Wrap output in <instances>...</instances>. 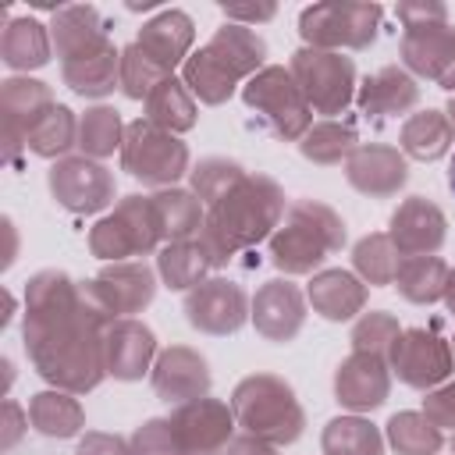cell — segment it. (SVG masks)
Wrapping results in <instances>:
<instances>
[{"instance_id":"2e32d148","label":"cell","mask_w":455,"mask_h":455,"mask_svg":"<svg viewBox=\"0 0 455 455\" xmlns=\"http://www.w3.org/2000/svg\"><path fill=\"white\" fill-rule=\"evenodd\" d=\"M153 384H156L164 402H196L206 391L210 373H206V363L199 355H192L188 348H174L160 359Z\"/></svg>"},{"instance_id":"7a4b0ae2","label":"cell","mask_w":455,"mask_h":455,"mask_svg":"<svg viewBox=\"0 0 455 455\" xmlns=\"http://www.w3.org/2000/svg\"><path fill=\"white\" fill-rule=\"evenodd\" d=\"M267 185H270V178H242L235 188H228V192L213 203L210 238H217L220 259H224V252L263 238L267 228L274 224V217H277V210H281V192L270 188L267 196H259Z\"/></svg>"},{"instance_id":"b9f144b4","label":"cell","mask_w":455,"mask_h":455,"mask_svg":"<svg viewBox=\"0 0 455 455\" xmlns=\"http://www.w3.org/2000/svg\"><path fill=\"white\" fill-rule=\"evenodd\" d=\"M444 295H448V306H451V313H455V274H451V281L444 284Z\"/></svg>"},{"instance_id":"d6a6232c","label":"cell","mask_w":455,"mask_h":455,"mask_svg":"<svg viewBox=\"0 0 455 455\" xmlns=\"http://www.w3.org/2000/svg\"><path fill=\"white\" fill-rule=\"evenodd\" d=\"M75 142V121H71V110L68 107H53L28 135L25 146H32L39 156H53V153H64L68 146Z\"/></svg>"},{"instance_id":"277c9868","label":"cell","mask_w":455,"mask_h":455,"mask_svg":"<svg viewBox=\"0 0 455 455\" xmlns=\"http://www.w3.org/2000/svg\"><path fill=\"white\" fill-rule=\"evenodd\" d=\"M235 412L245 430L263 434L270 441H295L302 430V412L288 384L274 377H249L235 391Z\"/></svg>"},{"instance_id":"83f0119b","label":"cell","mask_w":455,"mask_h":455,"mask_svg":"<svg viewBox=\"0 0 455 455\" xmlns=\"http://www.w3.org/2000/svg\"><path fill=\"white\" fill-rule=\"evenodd\" d=\"M405 149L419 160H437L448 142H451V124L437 114V110H427V114H416L409 124H405V135H402Z\"/></svg>"},{"instance_id":"ac0fdd59","label":"cell","mask_w":455,"mask_h":455,"mask_svg":"<svg viewBox=\"0 0 455 455\" xmlns=\"http://www.w3.org/2000/svg\"><path fill=\"white\" fill-rule=\"evenodd\" d=\"M302 323V299L288 281H270L259 295H256V327L274 338V341H288Z\"/></svg>"},{"instance_id":"6da1fadb","label":"cell","mask_w":455,"mask_h":455,"mask_svg":"<svg viewBox=\"0 0 455 455\" xmlns=\"http://www.w3.org/2000/svg\"><path fill=\"white\" fill-rule=\"evenodd\" d=\"M267 46L259 36H252L242 25H224L206 50H199L188 64H185V82L206 100V103H220L231 96L235 78L252 71L263 60Z\"/></svg>"},{"instance_id":"8992f818","label":"cell","mask_w":455,"mask_h":455,"mask_svg":"<svg viewBox=\"0 0 455 455\" xmlns=\"http://www.w3.org/2000/svg\"><path fill=\"white\" fill-rule=\"evenodd\" d=\"M124 167L142 181H174L185 171V146L160 132L153 121L128 124Z\"/></svg>"},{"instance_id":"52a82bcc","label":"cell","mask_w":455,"mask_h":455,"mask_svg":"<svg viewBox=\"0 0 455 455\" xmlns=\"http://www.w3.org/2000/svg\"><path fill=\"white\" fill-rule=\"evenodd\" d=\"M380 7H309L302 11V36L309 43H348V46H366L377 32Z\"/></svg>"},{"instance_id":"836d02e7","label":"cell","mask_w":455,"mask_h":455,"mask_svg":"<svg viewBox=\"0 0 455 455\" xmlns=\"http://www.w3.org/2000/svg\"><path fill=\"white\" fill-rule=\"evenodd\" d=\"M153 206H156V217H160V228L171 231V238H185L196 224H199V203L185 192H164V196H153Z\"/></svg>"},{"instance_id":"8d00e7d4","label":"cell","mask_w":455,"mask_h":455,"mask_svg":"<svg viewBox=\"0 0 455 455\" xmlns=\"http://www.w3.org/2000/svg\"><path fill=\"white\" fill-rule=\"evenodd\" d=\"M352 142H355L352 128H341V124H320V128H313V132L306 135L302 153H306L309 160H316V164H334V160H341V156L352 149Z\"/></svg>"},{"instance_id":"30bf717a","label":"cell","mask_w":455,"mask_h":455,"mask_svg":"<svg viewBox=\"0 0 455 455\" xmlns=\"http://www.w3.org/2000/svg\"><path fill=\"white\" fill-rule=\"evenodd\" d=\"M50 188L68 210H78V213H92L107 206L114 192L110 174L92 160H60L50 171Z\"/></svg>"},{"instance_id":"1f68e13d","label":"cell","mask_w":455,"mask_h":455,"mask_svg":"<svg viewBox=\"0 0 455 455\" xmlns=\"http://www.w3.org/2000/svg\"><path fill=\"white\" fill-rule=\"evenodd\" d=\"M387 434H391V444L402 451V455H434L441 448V434L416 412H402L387 423Z\"/></svg>"},{"instance_id":"d6986e66","label":"cell","mask_w":455,"mask_h":455,"mask_svg":"<svg viewBox=\"0 0 455 455\" xmlns=\"http://www.w3.org/2000/svg\"><path fill=\"white\" fill-rule=\"evenodd\" d=\"M348 181H352L359 192L387 196V192H395V188L405 181V160H402L395 149H384V146L359 149V153L348 160Z\"/></svg>"},{"instance_id":"d590c367","label":"cell","mask_w":455,"mask_h":455,"mask_svg":"<svg viewBox=\"0 0 455 455\" xmlns=\"http://www.w3.org/2000/svg\"><path fill=\"white\" fill-rule=\"evenodd\" d=\"M355 267L373 281V284H384L398 274V256L395 249L387 245L384 235H373V238H363L355 245Z\"/></svg>"},{"instance_id":"ffe728a7","label":"cell","mask_w":455,"mask_h":455,"mask_svg":"<svg viewBox=\"0 0 455 455\" xmlns=\"http://www.w3.org/2000/svg\"><path fill=\"white\" fill-rule=\"evenodd\" d=\"M405 60L430 78H444V68H451L455 60V32H448L444 25H412L405 32Z\"/></svg>"},{"instance_id":"ab89813d","label":"cell","mask_w":455,"mask_h":455,"mask_svg":"<svg viewBox=\"0 0 455 455\" xmlns=\"http://www.w3.org/2000/svg\"><path fill=\"white\" fill-rule=\"evenodd\" d=\"M78 455H128V451H124V444H121V441H114V437H103V434H89V437L82 441Z\"/></svg>"},{"instance_id":"cb8c5ba5","label":"cell","mask_w":455,"mask_h":455,"mask_svg":"<svg viewBox=\"0 0 455 455\" xmlns=\"http://www.w3.org/2000/svg\"><path fill=\"white\" fill-rule=\"evenodd\" d=\"M114 75H117V53H114L110 43L103 50H96V53H85V57L64 64V78L82 96H103V92H110L114 89Z\"/></svg>"},{"instance_id":"4dcf8cb0","label":"cell","mask_w":455,"mask_h":455,"mask_svg":"<svg viewBox=\"0 0 455 455\" xmlns=\"http://www.w3.org/2000/svg\"><path fill=\"white\" fill-rule=\"evenodd\" d=\"M146 100H149V121H160L171 128H188L196 121V107L185 96L181 82H174V78H164Z\"/></svg>"},{"instance_id":"f35d334b","label":"cell","mask_w":455,"mask_h":455,"mask_svg":"<svg viewBox=\"0 0 455 455\" xmlns=\"http://www.w3.org/2000/svg\"><path fill=\"white\" fill-rule=\"evenodd\" d=\"M427 412H430L434 423H455V384L444 387V391H437V395H430Z\"/></svg>"},{"instance_id":"e575fe53","label":"cell","mask_w":455,"mask_h":455,"mask_svg":"<svg viewBox=\"0 0 455 455\" xmlns=\"http://www.w3.org/2000/svg\"><path fill=\"white\" fill-rule=\"evenodd\" d=\"M117 135H121L117 110L96 107V110H89V114L82 117V149H89V153H96V156H107V153H114Z\"/></svg>"},{"instance_id":"7c38bea8","label":"cell","mask_w":455,"mask_h":455,"mask_svg":"<svg viewBox=\"0 0 455 455\" xmlns=\"http://www.w3.org/2000/svg\"><path fill=\"white\" fill-rule=\"evenodd\" d=\"M174 441L188 451H210V448H220L231 434V416L224 405L217 402H206V398H196L188 405L178 409L174 423Z\"/></svg>"},{"instance_id":"9c48e42d","label":"cell","mask_w":455,"mask_h":455,"mask_svg":"<svg viewBox=\"0 0 455 455\" xmlns=\"http://www.w3.org/2000/svg\"><path fill=\"white\" fill-rule=\"evenodd\" d=\"M188 323L210 334H228L238 331L245 320V295L231 281H203L188 299H185Z\"/></svg>"},{"instance_id":"3957f363","label":"cell","mask_w":455,"mask_h":455,"mask_svg":"<svg viewBox=\"0 0 455 455\" xmlns=\"http://www.w3.org/2000/svg\"><path fill=\"white\" fill-rule=\"evenodd\" d=\"M327 206H309V203H299L291 206V217H288V228L277 231L274 238V263L281 270H309L316 267L331 249H338L345 242V224H338L334 213H327L323 224H316L323 217Z\"/></svg>"},{"instance_id":"484cf974","label":"cell","mask_w":455,"mask_h":455,"mask_svg":"<svg viewBox=\"0 0 455 455\" xmlns=\"http://www.w3.org/2000/svg\"><path fill=\"white\" fill-rule=\"evenodd\" d=\"M395 284L412 302H434L444 291V263L437 256H409L405 263H398Z\"/></svg>"},{"instance_id":"ba28073f","label":"cell","mask_w":455,"mask_h":455,"mask_svg":"<svg viewBox=\"0 0 455 455\" xmlns=\"http://www.w3.org/2000/svg\"><path fill=\"white\" fill-rule=\"evenodd\" d=\"M245 103L256 107L263 117L277 121V132L281 135H299V128L306 124L302 89L281 68H267L263 75H256L249 82V89H245Z\"/></svg>"},{"instance_id":"e0dca14e","label":"cell","mask_w":455,"mask_h":455,"mask_svg":"<svg viewBox=\"0 0 455 455\" xmlns=\"http://www.w3.org/2000/svg\"><path fill=\"white\" fill-rule=\"evenodd\" d=\"M188 43H192V21H188V14H181V11H164V14L153 18V21L142 28V36H139V50H142L160 71H171V68L181 60V53L188 50Z\"/></svg>"},{"instance_id":"d4e9b609","label":"cell","mask_w":455,"mask_h":455,"mask_svg":"<svg viewBox=\"0 0 455 455\" xmlns=\"http://www.w3.org/2000/svg\"><path fill=\"white\" fill-rule=\"evenodd\" d=\"M4 60L11 68H39L50 60V43L39 21H11L4 32Z\"/></svg>"},{"instance_id":"ee69618b","label":"cell","mask_w":455,"mask_h":455,"mask_svg":"<svg viewBox=\"0 0 455 455\" xmlns=\"http://www.w3.org/2000/svg\"><path fill=\"white\" fill-rule=\"evenodd\" d=\"M448 188H451V196H455V156H451V167H448Z\"/></svg>"},{"instance_id":"603a6c76","label":"cell","mask_w":455,"mask_h":455,"mask_svg":"<svg viewBox=\"0 0 455 455\" xmlns=\"http://www.w3.org/2000/svg\"><path fill=\"white\" fill-rule=\"evenodd\" d=\"M309 299H313V306H316L327 320H348V316L363 306V288H359V281H355L352 274H345V270H327V274H320V277L313 281Z\"/></svg>"},{"instance_id":"4fadbf2b","label":"cell","mask_w":455,"mask_h":455,"mask_svg":"<svg viewBox=\"0 0 455 455\" xmlns=\"http://www.w3.org/2000/svg\"><path fill=\"white\" fill-rule=\"evenodd\" d=\"M96 309L103 313H135L139 306H146L153 299V274L139 263H124L114 270H103L100 281L89 288Z\"/></svg>"},{"instance_id":"5bb4252c","label":"cell","mask_w":455,"mask_h":455,"mask_svg":"<svg viewBox=\"0 0 455 455\" xmlns=\"http://www.w3.org/2000/svg\"><path fill=\"white\" fill-rule=\"evenodd\" d=\"M334 391H338V402L348 405V409H377L384 402V395H387V373H384L380 355L355 352L338 370Z\"/></svg>"},{"instance_id":"5b68a950","label":"cell","mask_w":455,"mask_h":455,"mask_svg":"<svg viewBox=\"0 0 455 455\" xmlns=\"http://www.w3.org/2000/svg\"><path fill=\"white\" fill-rule=\"evenodd\" d=\"M291 75L299 78L302 96L323 114H338L352 92V60L323 50H299L291 60Z\"/></svg>"},{"instance_id":"f1b7e54d","label":"cell","mask_w":455,"mask_h":455,"mask_svg":"<svg viewBox=\"0 0 455 455\" xmlns=\"http://www.w3.org/2000/svg\"><path fill=\"white\" fill-rule=\"evenodd\" d=\"M32 423L46 437H71L82 423V412L68 395L46 391V395H36V402H32Z\"/></svg>"},{"instance_id":"44dd1931","label":"cell","mask_w":455,"mask_h":455,"mask_svg":"<svg viewBox=\"0 0 455 455\" xmlns=\"http://www.w3.org/2000/svg\"><path fill=\"white\" fill-rule=\"evenodd\" d=\"M103 352H107V366L114 377L135 380L146 373V363L153 355V334L139 323H117L110 338L103 341Z\"/></svg>"},{"instance_id":"9a60e30c","label":"cell","mask_w":455,"mask_h":455,"mask_svg":"<svg viewBox=\"0 0 455 455\" xmlns=\"http://www.w3.org/2000/svg\"><path fill=\"white\" fill-rule=\"evenodd\" d=\"M391 235H395L398 249L427 256V252H434V249L441 245V238H444V217H441V210H437L434 203L412 196V199L391 217Z\"/></svg>"},{"instance_id":"4316f807","label":"cell","mask_w":455,"mask_h":455,"mask_svg":"<svg viewBox=\"0 0 455 455\" xmlns=\"http://www.w3.org/2000/svg\"><path fill=\"white\" fill-rule=\"evenodd\" d=\"M327 455H380V434L363 419H331L323 430Z\"/></svg>"},{"instance_id":"7bdbcfd3","label":"cell","mask_w":455,"mask_h":455,"mask_svg":"<svg viewBox=\"0 0 455 455\" xmlns=\"http://www.w3.org/2000/svg\"><path fill=\"white\" fill-rule=\"evenodd\" d=\"M441 85H448V89H455V60H451V68L444 71V78H441Z\"/></svg>"},{"instance_id":"8fae6325","label":"cell","mask_w":455,"mask_h":455,"mask_svg":"<svg viewBox=\"0 0 455 455\" xmlns=\"http://www.w3.org/2000/svg\"><path fill=\"white\" fill-rule=\"evenodd\" d=\"M391 363L398 370V377L412 387H427L441 377H448L451 370V355L448 345L427 331H409L391 345Z\"/></svg>"},{"instance_id":"7402d4cb","label":"cell","mask_w":455,"mask_h":455,"mask_svg":"<svg viewBox=\"0 0 455 455\" xmlns=\"http://www.w3.org/2000/svg\"><path fill=\"white\" fill-rule=\"evenodd\" d=\"M363 110L373 117H387V114H402L405 107L416 103V82L398 71V68H384L373 78H366L363 96H359Z\"/></svg>"},{"instance_id":"74e56055","label":"cell","mask_w":455,"mask_h":455,"mask_svg":"<svg viewBox=\"0 0 455 455\" xmlns=\"http://www.w3.org/2000/svg\"><path fill=\"white\" fill-rule=\"evenodd\" d=\"M242 181V167L228 164V160H206L203 167H196V188L206 203H217L228 188H235Z\"/></svg>"},{"instance_id":"60d3db41","label":"cell","mask_w":455,"mask_h":455,"mask_svg":"<svg viewBox=\"0 0 455 455\" xmlns=\"http://www.w3.org/2000/svg\"><path fill=\"white\" fill-rule=\"evenodd\" d=\"M224 14L228 18H270L274 14V7H224Z\"/></svg>"},{"instance_id":"f6af8a7d","label":"cell","mask_w":455,"mask_h":455,"mask_svg":"<svg viewBox=\"0 0 455 455\" xmlns=\"http://www.w3.org/2000/svg\"><path fill=\"white\" fill-rule=\"evenodd\" d=\"M448 114H451V128H455V100H451V107H448Z\"/></svg>"},{"instance_id":"f546056e","label":"cell","mask_w":455,"mask_h":455,"mask_svg":"<svg viewBox=\"0 0 455 455\" xmlns=\"http://www.w3.org/2000/svg\"><path fill=\"white\" fill-rule=\"evenodd\" d=\"M210 259L213 256H206L203 245H196V242H174V245L164 249L160 270H164V277H167L171 288H188V284L199 281V274L210 267Z\"/></svg>"}]
</instances>
